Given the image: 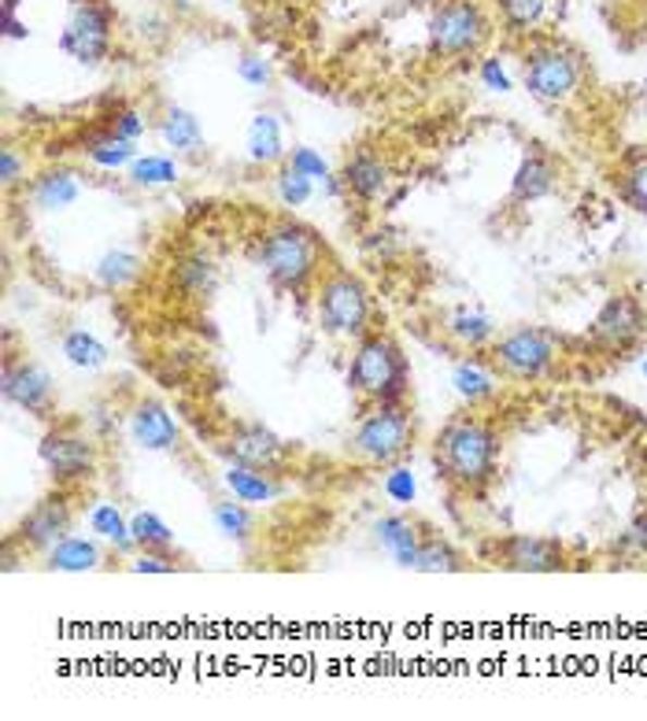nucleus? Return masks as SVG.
Segmentation results:
<instances>
[{
	"label": "nucleus",
	"mask_w": 647,
	"mask_h": 721,
	"mask_svg": "<svg viewBox=\"0 0 647 721\" xmlns=\"http://www.w3.org/2000/svg\"><path fill=\"white\" fill-rule=\"evenodd\" d=\"M618 185H622L625 204H633L636 211H647V148H636V152L625 159Z\"/></svg>",
	"instance_id": "nucleus-30"
},
{
	"label": "nucleus",
	"mask_w": 647,
	"mask_h": 721,
	"mask_svg": "<svg viewBox=\"0 0 647 721\" xmlns=\"http://www.w3.org/2000/svg\"><path fill=\"white\" fill-rule=\"evenodd\" d=\"M130 437H134L137 448H145V452H171L178 444V426L163 404L145 400V404H137L134 415H130Z\"/></svg>",
	"instance_id": "nucleus-15"
},
{
	"label": "nucleus",
	"mask_w": 647,
	"mask_h": 721,
	"mask_svg": "<svg viewBox=\"0 0 647 721\" xmlns=\"http://www.w3.org/2000/svg\"><path fill=\"white\" fill-rule=\"evenodd\" d=\"M481 82L489 89H496V93H508L511 89V78H508V71L500 68V60H485L481 63Z\"/></svg>",
	"instance_id": "nucleus-44"
},
{
	"label": "nucleus",
	"mask_w": 647,
	"mask_h": 721,
	"mask_svg": "<svg viewBox=\"0 0 647 721\" xmlns=\"http://www.w3.org/2000/svg\"><path fill=\"white\" fill-rule=\"evenodd\" d=\"M63 359L78 370H97L108 363V349L89 330H71L63 337Z\"/></svg>",
	"instance_id": "nucleus-25"
},
{
	"label": "nucleus",
	"mask_w": 647,
	"mask_h": 721,
	"mask_svg": "<svg viewBox=\"0 0 647 721\" xmlns=\"http://www.w3.org/2000/svg\"><path fill=\"white\" fill-rule=\"evenodd\" d=\"M237 74L256 89H263L270 82V68H267V60H259V56H245V60L237 63Z\"/></svg>",
	"instance_id": "nucleus-42"
},
{
	"label": "nucleus",
	"mask_w": 647,
	"mask_h": 721,
	"mask_svg": "<svg viewBox=\"0 0 647 721\" xmlns=\"http://www.w3.org/2000/svg\"><path fill=\"white\" fill-rule=\"evenodd\" d=\"M349 386L370 404H400L407 392V359L389 333L359 337V349L349 367Z\"/></svg>",
	"instance_id": "nucleus-2"
},
{
	"label": "nucleus",
	"mask_w": 647,
	"mask_h": 721,
	"mask_svg": "<svg viewBox=\"0 0 647 721\" xmlns=\"http://www.w3.org/2000/svg\"><path fill=\"white\" fill-rule=\"evenodd\" d=\"M489 34L492 26L477 0H444L429 15V49L444 56V60L481 52Z\"/></svg>",
	"instance_id": "nucleus-5"
},
{
	"label": "nucleus",
	"mask_w": 647,
	"mask_h": 721,
	"mask_svg": "<svg viewBox=\"0 0 647 721\" xmlns=\"http://www.w3.org/2000/svg\"><path fill=\"white\" fill-rule=\"evenodd\" d=\"M137 270H141V259L134 256V252L115 248V252H105V256H100L97 282L105 285V289H123L126 282H134Z\"/></svg>",
	"instance_id": "nucleus-31"
},
{
	"label": "nucleus",
	"mask_w": 647,
	"mask_h": 721,
	"mask_svg": "<svg viewBox=\"0 0 647 721\" xmlns=\"http://www.w3.org/2000/svg\"><path fill=\"white\" fill-rule=\"evenodd\" d=\"M463 555L440 537H422V548H418V559H415V570L422 574H455L463 570Z\"/></svg>",
	"instance_id": "nucleus-27"
},
{
	"label": "nucleus",
	"mask_w": 647,
	"mask_h": 721,
	"mask_svg": "<svg viewBox=\"0 0 647 721\" xmlns=\"http://www.w3.org/2000/svg\"><path fill=\"white\" fill-rule=\"evenodd\" d=\"M374 537H378V545L386 548L403 570H415V559L422 548V533L415 522H407L403 514H386V518L374 522Z\"/></svg>",
	"instance_id": "nucleus-17"
},
{
	"label": "nucleus",
	"mask_w": 647,
	"mask_h": 721,
	"mask_svg": "<svg viewBox=\"0 0 647 721\" xmlns=\"http://www.w3.org/2000/svg\"><path fill=\"white\" fill-rule=\"evenodd\" d=\"M496 559L514 574H551V570H562V563H566L562 545L548 537H508L496 548Z\"/></svg>",
	"instance_id": "nucleus-13"
},
{
	"label": "nucleus",
	"mask_w": 647,
	"mask_h": 721,
	"mask_svg": "<svg viewBox=\"0 0 647 721\" xmlns=\"http://www.w3.org/2000/svg\"><path fill=\"white\" fill-rule=\"evenodd\" d=\"M182 282L193 289V293H204V289H211L215 274H211V264L208 259H190V264L182 267Z\"/></svg>",
	"instance_id": "nucleus-40"
},
{
	"label": "nucleus",
	"mask_w": 647,
	"mask_h": 721,
	"mask_svg": "<svg viewBox=\"0 0 647 721\" xmlns=\"http://www.w3.org/2000/svg\"><path fill=\"white\" fill-rule=\"evenodd\" d=\"M211 518H215V526H219L222 537H230V540H248L252 529H256V522H252V514L241 500L237 503H215Z\"/></svg>",
	"instance_id": "nucleus-34"
},
{
	"label": "nucleus",
	"mask_w": 647,
	"mask_h": 721,
	"mask_svg": "<svg viewBox=\"0 0 647 721\" xmlns=\"http://www.w3.org/2000/svg\"><path fill=\"white\" fill-rule=\"evenodd\" d=\"M63 537H71V511L63 500H45L23 518V540L30 548L52 551Z\"/></svg>",
	"instance_id": "nucleus-16"
},
{
	"label": "nucleus",
	"mask_w": 647,
	"mask_h": 721,
	"mask_svg": "<svg viewBox=\"0 0 647 721\" xmlns=\"http://www.w3.org/2000/svg\"><path fill=\"white\" fill-rule=\"evenodd\" d=\"M259 256L270 282L285 289V293H300L322 264V241L315 237V230L300 227V222H281L263 237Z\"/></svg>",
	"instance_id": "nucleus-3"
},
{
	"label": "nucleus",
	"mask_w": 647,
	"mask_h": 721,
	"mask_svg": "<svg viewBox=\"0 0 647 721\" xmlns=\"http://www.w3.org/2000/svg\"><path fill=\"white\" fill-rule=\"evenodd\" d=\"M389 182H392L389 163L374 152H355L349 159V167H344V185H349V193H355L359 200H378V196L389 190Z\"/></svg>",
	"instance_id": "nucleus-18"
},
{
	"label": "nucleus",
	"mask_w": 647,
	"mask_h": 721,
	"mask_svg": "<svg viewBox=\"0 0 647 721\" xmlns=\"http://www.w3.org/2000/svg\"><path fill=\"white\" fill-rule=\"evenodd\" d=\"M318 322L333 337H367L370 330V293L349 270H333L318 289Z\"/></svg>",
	"instance_id": "nucleus-6"
},
{
	"label": "nucleus",
	"mask_w": 647,
	"mask_h": 721,
	"mask_svg": "<svg viewBox=\"0 0 647 721\" xmlns=\"http://www.w3.org/2000/svg\"><path fill=\"white\" fill-rule=\"evenodd\" d=\"M522 82L540 105H562L581 89V56L566 45H540L525 56Z\"/></svg>",
	"instance_id": "nucleus-7"
},
{
	"label": "nucleus",
	"mask_w": 647,
	"mask_h": 721,
	"mask_svg": "<svg viewBox=\"0 0 647 721\" xmlns=\"http://www.w3.org/2000/svg\"><path fill=\"white\" fill-rule=\"evenodd\" d=\"M82 196V182H78V174L74 171H49V174H41L37 178V185H34V204L37 208H45V211H63V208H71L74 200Z\"/></svg>",
	"instance_id": "nucleus-20"
},
{
	"label": "nucleus",
	"mask_w": 647,
	"mask_h": 721,
	"mask_svg": "<svg viewBox=\"0 0 647 721\" xmlns=\"http://www.w3.org/2000/svg\"><path fill=\"white\" fill-rule=\"evenodd\" d=\"M500 4V15L503 23L511 26V30H533V26H540L544 12H548V0H496Z\"/></svg>",
	"instance_id": "nucleus-36"
},
{
	"label": "nucleus",
	"mask_w": 647,
	"mask_h": 721,
	"mask_svg": "<svg viewBox=\"0 0 647 721\" xmlns=\"http://www.w3.org/2000/svg\"><path fill=\"white\" fill-rule=\"evenodd\" d=\"M389 492L396 496V500H411V496H415V481H411V477L400 471V474H392Z\"/></svg>",
	"instance_id": "nucleus-45"
},
{
	"label": "nucleus",
	"mask_w": 647,
	"mask_h": 721,
	"mask_svg": "<svg viewBox=\"0 0 647 721\" xmlns=\"http://www.w3.org/2000/svg\"><path fill=\"white\" fill-rule=\"evenodd\" d=\"M63 52L74 56L78 63H100L108 56L111 45V23L108 12L97 4H78L68 23V30L60 37Z\"/></svg>",
	"instance_id": "nucleus-11"
},
{
	"label": "nucleus",
	"mask_w": 647,
	"mask_h": 721,
	"mask_svg": "<svg viewBox=\"0 0 647 721\" xmlns=\"http://www.w3.org/2000/svg\"><path fill=\"white\" fill-rule=\"evenodd\" d=\"M644 374H647V363H644Z\"/></svg>",
	"instance_id": "nucleus-46"
},
{
	"label": "nucleus",
	"mask_w": 647,
	"mask_h": 721,
	"mask_svg": "<svg viewBox=\"0 0 647 721\" xmlns=\"http://www.w3.org/2000/svg\"><path fill=\"white\" fill-rule=\"evenodd\" d=\"M492 359L514 381H537L556 363V341L537 326H514L492 344Z\"/></svg>",
	"instance_id": "nucleus-8"
},
{
	"label": "nucleus",
	"mask_w": 647,
	"mask_h": 721,
	"mask_svg": "<svg viewBox=\"0 0 647 721\" xmlns=\"http://www.w3.org/2000/svg\"><path fill=\"white\" fill-rule=\"evenodd\" d=\"M496 433L481 418H455L437 437V466L455 489L481 492L496 477Z\"/></svg>",
	"instance_id": "nucleus-1"
},
{
	"label": "nucleus",
	"mask_w": 647,
	"mask_h": 721,
	"mask_svg": "<svg viewBox=\"0 0 647 721\" xmlns=\"http://www.w3.org/2000/svg\"><path fill=\"white\" fill-rule=\"evenodd\" d=\"M227 455L233 459V463L259 466V471H274V466H281V459H285V444H281V440L270 433L267 426L245 423L227 437Z\"/></svg>",
	"instance_id": "nucleus-14"
},
{
	"label": "nucleus",
	"mask_w": 647,
	"mask_h": 721,
	"mask_svg": "<svg viewBox=\"0 0 647 721\" xmlns=\"http://www.w3.org/2000/svg\"><path fill=\"white\" fill-rule=\"evenodd\" d=\"M130 570H137V574H171L174 559L171 551H141L134 563H130Z\"/></svg>",
	"instance_id": "nucleus-39"
},
{
	"label": "nucleus",
	"mask_w": 647,
	"mask_h": 721,
	"mask_svg": "<svg viewBox=\"0 0 647 721\" xmlns=\"http://www.w3.org/2000/svg\"><path fill=\"white\" fill-rule=\"evenodd\" d=\"M415 444V423L411 411L403 404H378L370 415H363V423L352 433V452L355 459L370 466H392Z\"/></svg>",
	"instance_id": "nucleus-4"
},
{
	"label": "nucleus",
	"mask_w": 647,
	"mask_h": 721,
	"mask_svg": "<svg viewBox=\"0 0 647 721\" xmlns=\"http://www.w3.org/2000/svg\"><path fill=\"white\" fill-rule=\"evenodd\" d=\"M647 333V315L640 307V300L630 293H618L599 307L596 322H593V341L603 344L611 352H625L633 349L636 341Z\"/></svg>",
	"instance_id": "nucleus-9"
},
{
	"label": "nucleus",
	"mask_w": 647,
	"mask_h": 721,
	"mask_svg": "<svg viewBox=\"0 0 647 721\" xmlns=\"http://www.w3.org/2000/svg\"><path fill=\"white\" fill-rule=\"evenodd\" d=\"M274 193H278V200L285 204V208H300V204L312 200L315 182L312 178H304L300 171H293V167H285V171L274 178Z\"/></svg>",
	"instance_id": "nucleus-37"
},
{
	"label": "nucleus",
	"mask_w": 647,
	"mask_h": 721,
	"mask_svg": "<svg viewBox=\"0 0 647 721\" xmlns=\"http://www.w3.org/2000/svg\"><path fill=\"white\" fill-rule=\"evenodd\" d=\"M448 333L455 337L463 349H481V344L492 341L496 326L489 322L485 315H474V311H459L452 322H448Z\"/></svg>",
	"instance_id": "nucleus-33"
},
{
	"label": "nucleus",
	"mask_w": 647,
	"mask_h": 721,
	"mask_svg": "<svg viewBox=\"0 0 647 721\" xmlns=\"http://www.w3.org/2000/svg\"><path fill=\"white\" fill-rule=\"evenodd\" d=\"M222 481H227V489L233 492V500H241V503H270L281 492L274 474L259 471V466H245V463H230Z\"/></svg>",
	"instance_id": "nucleus-19"
},
{
	"label": "nucleus",
	"mask_w": 647,
	"mask_h": 721,
	"mask_svg": "<svg viewBox=\"0 0 647 721\" xmlns=\"http://www.w3.org/2000/svg\"><path fill=\"white\" fill-rule=\"evenodd\" d=\"M41 463L49 466L56 481H86L97 466V452L86 437H78L74 429H52L41 437Z\"/></svg>",
	"instance_id": "nucleus-10"
},
{
	"label": "nucleus",
	"mask_w": 647,
	"mask_h": 721,
	"mask_svg": "<svg viewBox=\"0 0 647 721\" xmlns=\"http://www.w3.org/2000/svg\"><path fill=\"white\" fill-rule=\"evenodd\" d=\"M130 533H134V545L141 551H171L174 548V533L167 529L152 511L130 514Z\"/></svg>",
	"instance_id": "nucleus-29"
},
{
	"label": "nucleus",
	"mask_w": 647,
	"mask_h": 721,
	"mask_svg": "<svg viewBox=\"0 0 647 721\" xmlns=\"http://www.w3.org/2000/svg\"><path fill=\"white\" fill-rule=\"evenodd\" d=\"M556 190V171H551V163L544 156H525L518 174H514L511 182V200H540V196H548Z\"/></svg>",
	"instance_id": "nucleus-22"
},
{
	"label": "nucleus",
	"mask_w": 647,
	"mask_h": 721,
	"mask_svg": "<svg viewBox=\"0 0 647 721\" xmlns=\"http://www.w3.org/2000/svg\"><path fill=\"white\" fill-rule=\"evenodd\" d=\"M4 400L30 415H49L52 411V378L37 363H8L4 367Z\"/></svg>",
	"instance_id": "nucleus-12"
},
{
	"label": "nucleus",
	"mask_w": 647,
	"mask_h": 721,
	"mask_svg": "<svg viewBox=\"0 0 647 721\" xmlns=\"http://www.w3.org/2000/svg\"><path fill=\"white\" fill-rule=\"evenodd\" d=\"M89 526L93 533H100L105 540H111L115 548H137L134 545V533H130V518H123V511L115 508V503H97L89 514Z\"/></svg>",
	"instance_id": "nucleus-28"
},
{
	"label": "nucleus",
	"mask_w": 647,
	"mask_h": 721,
	"mask_svg": "<svg viewBox=\"0 0 647 721\" xmlns=\"http://www.w3.org/2000/svg\"><path fill=\"white\" fill-rule=\"evenodd\" d=\"M159 134H163V142L182 156H196L204 148V130L196 123L193 111H185V108L167 111L163 123H159Z\"/></svg>",
	"instance_id": "nucleus-23"
},
{
	"label": "nucleus",
	"mask_w": 647,
	"mask_h": 721,
	"mask_svg": "<svg viewBox=\"0 0 647 721\" xmlns=\"http://www.w3.org/2000/svg\"><path fill=\"white\" fill-rule=\"evenodd\" d=\"M23 174H26V163L19 159V152L15 148H4V152H0V182H4V190H15Z\"/></svg>",
	"instance_id": "nucleus-41"
},
{
	"label": "nucleus",
	"mask_w": 647,
	"mask_h": 721,
	"mask_svg": "<svg viewBox=\"0 0 647 721\" xmlns=\"http://www.w3.org/2000/svg\"><path fill=\"white\" fill-rule=\"evenodd\" d=\"M89 159L97 167H108V171H115V167H126L137 159V142H126V137H119L115 130H108V134L93 137L89 142Z\"/></svg>",
	"instance_id": "nucleus-26"
},
{
	"label": "nucleus",
	"mask_w": 647,
	"mask_h": 721,
	"mask_svg": "<svg viewBox=\"0 0 647 721\" xmlns=\"http://www.w3.org/2000/svg\"><path fill=\"white\" fill-rule=\"evenodd\" d=\"M452 386H455V392L463 400H485V396H492L496 392V381H492V374L489 370H481L477 363H459L455 367V374H452Z\"/></svg>",
	"instance_id": "nucleus-35"
},
{
	"label": "nucleus",
	"mask_w": 647,
	"mask_h": 721,
	"mask_svg": "<svg viewBox=\"0 0 647 721\" xmlns=\"http://www.w3.org/2000/svg\"><path fill=\"white\" fill-rule=\"evenodd\" d=\"M289 167L300 171L304 178H312V182H326L330 178V167H326V159L312 152V148H293V159H289Z\"/></svg>",
	"instance_id": "nucleus-38"
},
{
	"label": "nucleus",
	"mask_w": 647,
	"mask_h": 721,
	"mask_svg": "<svg viewBox=\"0 0 647 721\" xmlns=\"http://www.w3.org/2000/svg\"><path fill=\"white\" fill-rule=\"evenodd\" d=\"M100 566V548L86 537H63L60 545L49 551V570H63V574H82V570Z\"/></svg>",
	"instance_id": "nucleus-24"
},
{
	"label": "nucleus",
	"mask_w": 647,
	"mask_h": 721,
	"mask_svg": "<svg viewBox=\"0 0 647 721\" xmlns=\"http://www.w3.org/2000/svg\"><path fill=\"white\" fill-rule=\"evenodd\" d=\"M248 159L252 163H278L281 156H285V145H281V123L278 115H270V111H259V115H252L248 123Z\"/></svg>",
	"instance_id": "nucleus-21"
},
{
	"label": "nucleus",
	"mask_w": 647,
	"mask_h": 721,
	"mask_svg": "<svg viewBox=\"0 0 647 721\" xmlns=\"http://www.w3.org/2000/svg\"><path fill=\"white\" fill-rule=\"evenodd\" d=\"M130 182L134 185H171L178 182V163L171 156H137L130 163Z\"/></svg>",
	"instance_id": "nucleus-32"
},
{
	"label": "nucleus",
	"mask_w": 647,
	"mask_h": 721,
	"mask_svg": "<svg viewBox=\"0 0 647 721\" xmlns=\"http://www.w3.org/2000/svg\"><path fill=\"white\" fill-rule=\"evenodd\" d=\"M111 130H115L119 137H126V142H137V137L145 134V119H141L137 111L123 108V111L115 115V123H111Z\"/></svg>",
	"instance_id": "nucleus-43"
}]
</instances>
